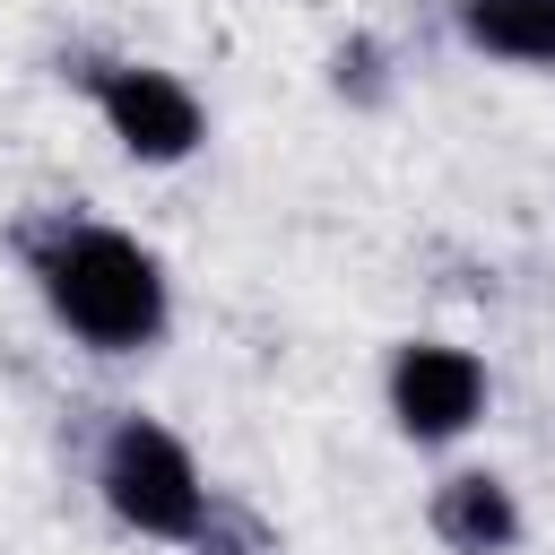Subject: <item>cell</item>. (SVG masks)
<instances>
[{
  "mask_svg": "<svg viewBox=\"0 0 555 555\" xmlns=\"http://www.w3.org/2000/svg\"><path fill=\"white\" fill-rule=\"evenodd\" d=\"M9 251L52 312V330L87 356H147L173 330V269L156 243H139L113 217L87 208H35L9 225Z\"/></svg>",
  "mask_w": 555,
  "mask_h": 555,
  "instance_id": "obj_1",
  "label": "cell"
},
{
  "mask_svg": "<svg viewBox=\"0 0 555 555\" xmlns=\"http://www.w3.org/2000/svg\"><path fill=\"white\" fill-rule=\"evenodd\" d=\"M87 477H95V503H104L130 538H156V546H199L208 520H217V503H225V494L208 486L199 451H191L165 416H147V408H113V416H104Z\"/></svg>",
  "mask_w": 555,
  "mask_h": 555,
  "instance_id": "obj_2",
  "label": "cell"
},
{
  "mask_svg": "<svg viewBox=\"0 0 555 555\" xmlns=\"http://www.w3.org/2000/svg\"><path fill=\"white\" fill-rule=\"evenodd\" d=\"M69 78L87 87L104 139L130 165H156L165 173V165H191L208 147V104H199V87L182 69H165V61H78Z\"/></svg>",
  "mask_w": 555,
  "mask_h": 555,
  "instance_id": "obj_3",
  "label": "cell"
},
{
  "mask_svg": "<svg viewBox=\"0 0 555 555\" xmlns=\"http://www.w3.org/2000/svg\"><path fill=\"white\" fill-rule=\"evenodd\" d=\"M382 408H390L399 442L451 451V442H468V434L486 425L494 373H486V356L460 347V338H399L390 364H382Z\"/></svg>",
  "mask_w": 555,
  "mask_h": 555,
  "instance_id": "obj_4",
  "label": "cell"
},
{
  "mask_svg": "<svg viewBox=\"0 0 555 555\" xmlns=\"http://www.w3.org/2000/svg\"><path fill=\"white\" fill-rule=\"evenodd\" d=\"M425 529H434L442 555H512L529 538V512H520L503 468H451L425 494Z\"/></svg>",
  "mask_w": 555,
  "mask_h": 555,
  "instance_id": "obj_5",
  "label": "cell"
},
{
  "mask_svg": "<svg viewBox=\"0 0 555 555\" xmlns=\"http://www.w3.org/2000/svg\"><path fill=\"white\" fill-rule=\"evenodd\" d=\"M451 35L494 69L555 78V0H451Z\"/></svg>",
  "mask_w": 555,
  "mask_h": 555,
  "instance_id": "obj_6",
  "label": "cell"
},
{
  "mask_svg": "<svg viewBox=\"0 0 555 555\" xmlns=\"http://www.w3.org/2000/svg\"><path fill=\"white\" fill-rule=\"evenodd\" d=\"M330 95H338V104H356V113H382V104L399 95L390 43H382V35H347V43L330 52Z\"/></svg>",
  "mask_w": 555,
  "mask_h": 555,
  "instance_id": "obj_7",
  "label": "cell"
}]
</instances>
